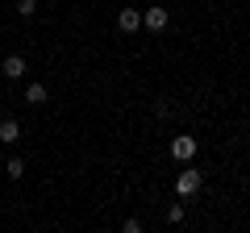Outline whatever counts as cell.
<instances>
[{"label":"cell","instance_id":"obj_6","mask_svg":"<svg viewBox=\"0 0 250 233\" xmlns=\"http://www.w3.org/2000/svg\"><path fill=\"white\" fill-rule=\"evenodd\" d=\"M17 137H21V125L13 121V116H4V121H0V142H4V146H13Z\"/></svg>","mask_w":250,"mask_h":233},{"label":"cell","instance_id":"obj_10","mask_svg":"<svg viewBox=\"0 0 250 233\" xmlns=\"http://www.w3.org/2000/svg\"><path fill=\"white\" fill-rule=\"evenodd\" d=\"M167 221H171V225L184 221V204H171V208H167Z\"/></svg>","mask_w":250,"mask_h":233},{"label":"cell","instance_id":"obj_1","mask_svg":"<svg viewBox=\"0 0 250 233\" xmlns=\"http://www.w3.org/2000/svg\"><path fill=\"white\" fill-rule=\"evenodd\" d=\"M167 21H171V13L163 9V4H150V9L142 13V25L150 29V34H163V29H167Z\"/></svg>","mask_w":250,"mask_h":233},{"label":"cell","instance_id":"obj_3","mask_svg":"<svg viewBox=\"0 0 250 233\" xmlns=\"http://www.w3.org/2000/svg\"><path fill=\"white\" fill-rule=\"evenodd\" d=\"M196 188H200V171H196V167H184V171L175 175V192H179V196H192Z\"/></svg>","mask_w":250,"mask_h":233},{"label":"cell","instance_id":"obj_9","mask_svg":"<svg viewBox=\"0 0 250 233\" xmlns=\"http://www.w3.org/2000/svg\"><path fill=\"white\" fill-rule=\"evenodd\" d=\"M17 13H21V17H34V13H38V0H17Z\"/></svg>","mask_w":250,"mask_h":233},{"label":"cell","instance_id":"obj_8","mask_svg":"<svg viewBox=\"0 0 250 233\" xmlns=\"http://www.w3.org/2000/svg\"><path fill=\"white\" fill-rule=\"evenodd\" d=\"M4 171H9V179H21V175H25V162H21V158H9V167H4Z\"/></svg>","mask_w":250,"mask_h":233},{"label":"cell","instance_id":"obj_7","mask_svg":"<svg viewBox=\"0 0 250 233\" xmlns=\"http://www.w3.org/2000/svg\"><path fill=\"white\" fill-rule=\"evenodd\" d=\"M25 100H29V104H46V100H50V92H46L42 83H29V88H25Z\"/></svg>","mask_w":250,"mask_h":233},{"label":"cell","instance_id":"obj_4","mask_svg":"<svg viewBox=\"0 0 250 233\" xmlns=\"http://www.w3.org/2000/svg\"><path fill=\"white\" fill-rule=\"evenodd\" d=\"M117 29H121V34H138V29H142V13L138 9H121L117 13Z\"/></svg>","mask_w":250,"mask_h":233},{"label":"cell","instance_id":"obj_2","mask_svg":"<svg viewBox=\"0 0 250 233\" xmlns=\"http://www.w3.org/2000/svg\"><path fill=\"white\" fill-rule=\"evenodd\" d=\"M192 154H196V137H188V134L171 137V158H175V162H188Z\"/></svg>","mask_w":250,"mask_h":233},{"label":"cell","instance_id":"obj_5","mask_svg":"<svg viewBox=\"0 0 250 233\" xmlns=\"http://www.w3.org/2000/svg\"><path fill=\"white\" fill-rule=\"evenodd\" d=\"M25 58H21V54H9V58H4V63H0V71L9 75V79H21V75H25Z\"/></svg>","mask_w":250,"mask_h":233}]
</instances>
